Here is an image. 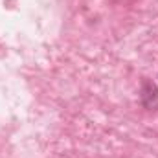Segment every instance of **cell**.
I'll return each mask as SVG.
<instances>
[{
    "mask_svg": "<svg viewBox=\"0 0 158 158\" xmlns=\"http://www.w3.org/2000/svg\"><path fill=\"white\" fill-rule=\"evenodd\" d=\"M142 99H143L145 107H155L158 103V88L151 81L142 83Z\"/></svg>",
    "mask_w": 158,
    "mask_h": 158,
    "instance_id": "obj_1",
    "label": "cell"
}]
</instances>
